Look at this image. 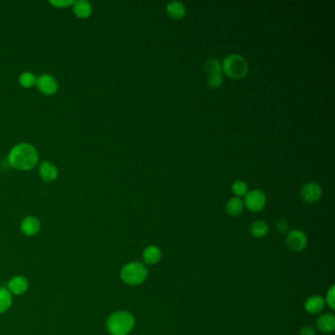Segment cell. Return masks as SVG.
I'll return each instance as SVG.
<instances>
[{
    "label": "cell",
    "instance_id": "1",
    "mask_svg": "<svg viewBox=\"0 0 335 335\" xmlns=\"http://www.w3.org/2000/svg\"><path fill=\"white\" fill-rule=\"evenodd\" d=\"M8 161L13 168L20 170H30L38 164L39 155L32 145L22 143L11 150Z\"/></svg>",
    "mask_w": 335,
    "mask_h": 335
},
{
    "label": "cell",
    "instance_id": "2",
    "mask_svg": "<svg viewBox=\"0 0 335 335\" xmlns=\"http://www.w3.org/2000/svg\"><path fill=\"white\" fill-rule=\"evenodd\" d=\"M135 327L134 316L126 311L111 314L106 322V329L111 335H127Z\"/></svg>",
    "mask_w": 335,
    "mask_h": 335
},
{
    "label": "cell",
    "instance_id": "3",
    "mask_svg": "<svg viewBox=\"0 0 335 335\" xmlns=\"http://www.w3.org/2000/svg\"><path fill=\"white\" fill-rule=\"evenodd\" d=\"M221 67L222 70L233 79L244 78L249 71V65L246 59L239 54H230L225 57Z\"/></svg>",
    "mask_w": 335,
    "mask_h": 335
},
{
    "label": "cell",
    "instance_id": "4",
    "mask_svg": "<svg viewBox=\"0 0 335 335\" xmlns=\"http://www.w3.org/2000/svg\"><path fill=\"white\" fill-rule=\"evenodd\" d=\"M149 271L141 261H131L125 264L120 272L121 279L129 285H139L148 277Z\"/></svg>",
    "mask_w": 335,
    "mask_h": 335
},
{
    "label": "cell",
    "instance_id": "5",
    "mask_svg": "<svg viewBox=\"0 0 335 335\" xmlns=\"http://www.w3.org/2000/svg\"><path fill=\"white\" fill-rule=\"evenodd\" d=\"M243 203L251 211H259L265 206L266 196L261 190L253 189L250 192H247Z\"/></svg>",
    "mask_w": 335,
    "mask_h": 335
},
{
    "label": "cell",
    "instance_id": "6",
    "mask_svg": "<svg viewBox=\"0 0 335 335\" xmlns=\"http://www.w3.org/2000/svg\"><path fill=\"white\" fill-rule=\"evenodd\" d=\"M286 244L288 248L293 251H302L308 244V238L304 231L300 229H293L288 231L286 237Z\"/></svg>",
    "mask_w": 335,
    "mask_h": 335
},
{
    "label": "cell",
    "instance_id": "7",
    "mask_svg": "<svg viewBox=\"0 0 335 335\" xmlns=\"http://www.w3.org/2000/svg\"><path fill=\"white\" fill-rule=\"evenodd\" d=\"M323 194V190L318 183L309 182L305 184L301 189V197L307 203L318 202Z\"/></svg>",
    "mask_w": 335,
    "mask_h": 335
},
{
    "label": "cell",
    "instance_id": "8",
    "mask_svg": "<svg viewBox=\"0 0 335 335\" xmlns=\"http://www.w3.org/2000/svg\"><path fill=\"white\" fill-rule=\"evenodd\" d=\"M36 84L38 88L44 94H53L58 87L56 80L48 74H43L39 78H37Z\"/></svg>",
    "mask_w": 335,
    "mask_h": 335
},
{
    "label": "cell",
    "instance_id": "9",
    "mask_svg": "<svg viewBox=\"0 0 335 335\" xmlns=\"http://www.w3.org/2000/svg\"><path fill=\"white\" fill-rule=\"evenodd\" d=\"M22 232L27 236L36 235L41 229V222L35 216H27L21 223Z\"/></svg>",
    "mask_w": 335,
    "mask_h": 335
},
{
    "label": "cell",
    "instance_id": "10",
    "mask_svg": "<svg viewBox=\"0 0 335 335\" xmlns=\"http://www.w3.org/2000/svg\"><path fill=\"white\" fill-rule=\"evenodd\" d=\"M29 288V282L24 276H14L8 282V290L10 293L15 295H22Z\"/></svg>",
    "mask_w": 335,
    "mask_h": 335
},
{
    "label": "cell",
    "instance_id": "11",
    "mask_svg": "<svg viewBox=\"0 0 335 335\" xmlns=\"http://www.w3.org/2000/svg\"><path fill=\"white\" fill-rule=\"evenodd\" d=\"M318 329L324 334H331L335 330V315L327 313L317 320Z\"/></svg>",
    "mask_w": 335,
    "mask_h": 335
},
{
    "label": "cell",
    "instance_id": "12",
    "mask_svg": "<svg viewBox=\"0 0 335 335\" xmlns=\"http://www.w3.org/2000/svg\"><path fill=\"white\" fill-rule=\"evenodd\" d=\"M326 306V301L320 296H312L305 303V309L308 313L316 315L321 313Z\"/></svg>",
    "mask_w": 335,
    "mask_h": 335
},
{
    "label": "cell",
    "instance_id": "13",
    "mask_svg": "<svg viewBox=\"0 0 335 335\" xmlns=\"http://www.w3.org/2000/svg\"><path fill=\"white\" fill-rule=\"evenodd\" d=\"M162 257V251L158 246L152 245L145 249L143 251V258L144 261L148 264H155L160 261Z\"/></svg>",
    "mask_w": 335,
    "mask_h": 335
},
{
    "label": "cell",
    "instance_id": "14",
    "mask_svg": "<svg viewBox=\"0 0 335 335\" xmlns=\"http://www.w3.org/2000/svg\"><path fill=\"white\" fill-rule=\"evenodd\" d=\"M40 172H41V176L42 179L45 182H52L57 178L58 175V171L57 168L54 167V165H52L51 163L48 162H43L40 167Z\"/></svg>",
    "mask_w": 335,
    "mask_h": 335
},
{
    "label": "cell",
    "instance_id": "15",
    "mask_svg": "<svg viewBox=\"0 0 335 335\" xmlns=\"http://www.w3.org/2000/svg\"><path fill=\"white\" fill-rule=\"evenodd\" d=\"M168 13L175 19L182 18L186 13V8L181 1H171L167 6Z\"/></svg>",
    "mask_w": 335,
    "mask_h": 335
},
{
    "label": "cell",
    "instance_id": "16",
    "mask_svg": "<svg viewBox=\"0 0 335 335\" xmlns=\"http://www.w3.org/2000/svg\"><path fill=\"white\" fill-rule=\"evenodd\" d=\"M268 232L267 224L262 220L253 221L250 226V233L254 238H262Z\"/></svg>",
    "mask_w": 335,
    "mask_h": 335
},
{
    "label": "cell",
    "instance_id": "17",
    "mask_svg": "<svg viewBox=\"0 0 335 335\" xmlns=\"http://www.w3.org/2000/svg\"><path fill=\"white\" fill-rule=\"evenodd\" d=\"M243 208H244V203L238 197L230 199L226 204V211L229 215H232V216L239 215L242 212Z\"/></svg>",
    "mask_w": 335,
    "mask_h": 335
},
{
    "label": "cell",
    "instance_id": "18",
    "mask_svg": "<svg viewBox=\"0 0 335 335\" xmlns=\"http://www.w3.org/2000/svg\"><path fill=\"white\" fill-rule=\"evenodd\" d=\"M73 9L75 14L80 18H86L91 14V6L89 2L84 0L75 1L73 4Z\"/></svg>",
    "mask_w": 335,
    "mask_h": 335
},
{
    "label": "cell",
    "instance_id": "19",
    "mask_svg": "<svg viewBox=\"0 0 335 335\" xmlns=\"http://www.w3.org/2000/svg\"><path fill=\"white\" fill-rule=\"evenodd\" d=\"M12 305V296L5 287H0V314L9 310Z\"/></svg>",
    "mask_w": 335,
    "mask_h": 335
},
{
    "label": "cell",
    "instance_id": "20",
    "mask_svg": "<svg viewBox=\"0 0 335 335\" xmlns=\"http://www.w3.org/2000/svg\"><path fill=\"white\" fill-rule=\"evenodd\" d=\"M205 70L208 73V75L214 74V73H221V70H222L221 63L217 59L211 58L206 62Z\"/></svg>",
    "mask_w": 335,
    "mask_h": 335
},
{
    "label": "cell",
    "instance_id": "21",
    "mask_svg": "<svg viewBox=\"0 0 335 335\" xmlns=\"http://www.w3.org/2000/svg\"><path fill=\"white\" fill-rule=\"evenodd\" d=\"M19 81H20V84H22L23 86H25V87H31L34 84H36L37 78H36V76L33 73L25 72V73L21 74V76L19 78Z\"/></svg>",
    "mask_w": 335,
    "mask_h": 335
},
{
    "label": "cell",
    "instance_id": "22",
    "mask_svg": "<svg viewBox=\"0 0 335 335\" xmlns=\"http://www.w3.org/2000/svg\"><path fill=\"white\" fill-rule=\"evenodd\" d=\"M232 191L233 193L240 197V196H245L247 194L248 191V186L245 182L243 181H236L233 185H232Z\"/></svg>",
    "mask_w": 335,
    "mask_h": 335
},
{
    "label": "cell",
    "instance_id": "23",
    "mask_svg": "<svg viewBox=\"0 0 335 335\" xmlns=\"http://www.w3.org/2000/svg\"><path fill=\"white\" fill-rule=\"evenodd\" d=\"M223 82V76L222 73H214L210 74L208 77V84L210 87H218Z\"/></svg>",
    "mask_w": 335,
    "mask_h": 335
},
{
    "label": "cell",
    "instance_id": "24",
    "mask_svg": "<svg viewBox=\"0 0 335 335\" xmlns=\"http://www.w3.org/2000/svg\"><path fill=\"white\" fill-rule=\"evenodd\" d=\"M275 227H276L277 232L280 233V234L288 233V231H289V223L284 219L277 220V222L275 224Z\"/></svg>",
    "mask_w": 335,
    "mask_h": 335
},
{
    "label": "cell",
    "instance_id": "25",
    "mask_svg": "<svg viewBox=\"0 0 335 335\" xmlns=\"http://www.w3.org/2000/svg\"><path fill=\"white\" fill-rule=\"evenodd\" d=\"M327 303L332 310L335 309V286L333 285L327 294Z\"/></svg>",
    "mask_w": 335,
    "mask_h": 335
},
{
    "label": "cell",
    "instance_id": "26",
    "mask_svg": "<svg viewBox=\"0 0 335 335\" xmlns=\"http://www.w3.org/2000/svg\"><path fill=\"white\" fill-rule=\"evenodd\" d=\"M75 1L73 0H51L50 4L56 7H67L69 5H73Z\"/></svg>",
    "mask_w": 335,
    "mask_h": 335
},
{
    "label": "cell",
    "instance_id": "27",
    "mask_svg": "<svg viewBox=\"0 0 335 335\" xmlns=\"http://www.w3.org/2000/svg\"><path fill=\"white\" fill-rule=\"evenodd\" d=\"M299 335H317V333H316L315 329H313L312 327L306 326V327H303L300 330Z\"/></svg>",
    "mask_w": 335,
    "mask_h": 335
}]
</instances>
